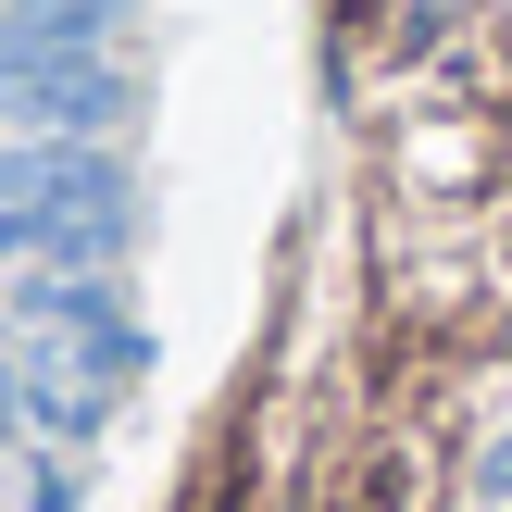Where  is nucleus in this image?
Wrapping results in <instances>:
<instances>
[{
	"label": "nucleus",
	"mask_w": 512,
	"mask_h": 512,
	"mask_svg": "<svg viewBox=\"0 0 512 512\" xmlns=\"http://www.w3.org/2000/svg\"><path fill=\"white\" fill-rule=\"evenodd\" d=\"M0 13H13V0H0Z\"/></svg>",
	"instance_id": "nucleus-1"
}]
</instances>
